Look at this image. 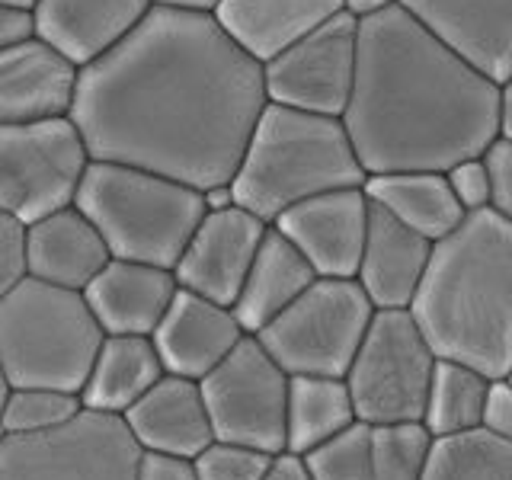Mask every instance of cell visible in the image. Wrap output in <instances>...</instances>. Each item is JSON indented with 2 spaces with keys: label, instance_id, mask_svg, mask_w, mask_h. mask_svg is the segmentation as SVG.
Segmentation results:
<instances>
[{
  "label": "cell",
  "instance_id": "6da1fadb",
  "mask_svg": "<svg viewBox=\"0 0 512 480\" xmlns=\"http://www.w3.org/2000/svg\"><path fill=\"white\" fill-rule=\"evenodd\" d=\"M266 103L263 64L215 13L154 4L132 36L80 68L71 119L93 160L205 192L234 180Z\"/></svg>",
  "mask_w": 512,
  "mask_h": 480
},
{
  "label": "cell",
  "instance_id": "7a4b0ae2",
  "mask_svg": "<svg viewBox=\"0 0 512 480\" xmlns=\"http://www.w3.org/2000/svg\"><path fill=\"white\" fill-rule=\"evenodd\" d=\"M503 87L391 4L359 23L343 125L365 173L448 170L500 135Z\"/></svg>",
  "mask_w": 512,
  "mask_h": 480
},
{
  "label": "cell",
  "instance_id": "3957f363",
  "mask_svg": "<svg viewBox=\"0 0 512 480\" xmlns=\"http://www.w3.org/2000/svg\"><path fill=\"white\" fill-rule=\"evenodd\" d=\"M410 314L439 359L506 378L512 372V221L480 208L436 240Z\"/></svg>",
  "mask_w": 512,
  "mask_h": 480
},
{
  "label": "cell",
  "instance_id": "277c9868",
  "mask_svg": "<svg viewBox=\"0 0 512 480\" xmlns=\"http://www.w3.org/2000/svg\"><path fill=\"white\" fill-rule=\"evenodd\" d=\"M343 119L266 103L234 173V199L266 224L320 192L365 186Z\"/></svg>",
  "mask_w": 512,
  "mask_h": 480
},
{
  "label": "cell",
  "instance_id": "5b68a950",
  "mask_svg": "<svg viewBox=\"0 0 512 480\" xmlns=\"http://www.w3.org/2000/svg\"><path fill=\"white\" fill-rule=\"evenodd\" d=\"M74 205L96 224L112 256L164 269L176 266L208 212L199 189L112 160H90Z\"/></svg>",
  "mask_w": 512,
  "mask_h": 480
},
{
  "label": "cell",
  "instance_id": "8992f818",
  "mask_svg": "<svg viewBox=\"0 0 512 480\" xmlns=\"http://www.w3.org/2000/svg\"><path fill=\"white\" fill-rule=\"evenodd\" d=\"M103 340L84 292L26 276L0 298V362L10 388L80 394Z\"/></svg>",
  "mask_w": 512,
  "mask_h": 480
},
{
  "label": "cell",
  "instance_id": "52a82bcc",
  "mask_svg": "<svg viewBox=\"0 0 512 480\" xmlns=\"http://www.w3.org/2000/svg\"><path fill=\"white\" fill-rule=\"evenodd\" d=\"M436 362V349L410 308L375 311L346 372L356 420L368 426L423 423Z\"/></svg>",
  "mask_w": 512,
  "mask_h": 480
},
{
  "label": "cell",
  "instance_id": "ba28073f",
  "mask_svg": "<svg viewBox=\"0 0 512 480\" xmlns=\"http://www.w3.org/2000/svg\"><path fill=\"white\" fill-rule=\"evenodd\" d=\"M372 317L375 304L356 279L317 276L253 336L288 375L346 378Z\"/></svg>",
  "mask_w": 512,
  "mask_h": 480
},
{
  "label": "cell",
  "instance_id": "9c48e42d",
  "mask_svg": "<svg viewBox=\"0 0 512 480\" xmlns=\"http://www.w3.org/2000/svg\"><path fill=\"white\" fill-rule=\"evenodd\" d=\"M138 461L125 416L90 407L61 426L0 439V480H135Z\"/></svg>",
  "mask_w": 512,
  "mask_h": 480
},
{
  "label": "cell",
  "instance_id": "30bf717a",
  "mask_svg": "<svg viewBox=\"0 0 512 480\" xmlns=\"http://www.w3.org/2000/svg\"><path fill=\"white\" fill-rule=\"evenodd\" d=\"M90 160L71 116L0 125V212L32 224L74 205Z\"/></svg>",
  "mask_w": 512,
  "mask_h": 480
},
{
  "label": "cell",
  "instance_id": "8fae6325",
  "mask_svg": "<svg viewBox=\"0 0 512 480\" xmlns=\"http://www.w3.org/2000/svg\"><path fill=\"white\" fill-rule=\"evenodd\" d=\"M288 378L292 375L269 356L266 346L253 333H247L199 381L208 416H212L215 439L240 442L269 455L282 452Z\"/></svg>",
  "mask_w": 512,
  "mask_h": 480
},
{
  "label": "cell",
  "instance_id": "7c38bea8",
  "mask_svg": "<svg viewBox=\"0 0 512 480\" xmlns=\"http://www.w3.org/2000/svg\"><path fill=\"white\" fill-rule=\"evenodd\" d=\"M359 61V23L346 10L263 64L269 103L343 119Z\"/></svg>",
  "mask_w": 512,
  "mask_h": 480
},
{
  "label": "cell",
  "instance_id": "4fadbf2b",
  "mask_svg": "<svg viewBox=\"0 0 512 480\" xmlns=\"http://www.w3.org/2000/svg\"><path fill=\"white\" fill-rule=\"evenodd\" d=\"M269 224L240 205L205 212L183 256L173 266L180 288L234 308Z\"/></svg>",
  "mask_w": 512,
  "mask_h": 480
},
{
  "label": "cell",
  "instance_id": "5bb4252c",
  "mask_svg": "<svg viewBox=\"0 0 512 480\" xmlns=\"http://www.w3.org/2000/svg\"><path fill=\"white\" fill-rule=\"evenodd\" d=\"M272 228L292 240L317 276L356 279L368 228V196L362 186L320 192L285 208Z\"/></svg>",
  "mask_w": 512,
  "mask_h": 480
},
{
  "label": "cell",
  "instance_id": "9a60e30c",
  "mask_svg": "<svg viewBox=\"0 0 512 480\" xmlns=\"http://www.w3.org/2000/svg\"><path fill=\"white\" fill-rule=\"evenodd\" d=\"M80 64L42 36L0 48V125L71 116Z\"/></svg>",
  "mask_w": 512,
  "mask_h": 480
},
{
  "label": "cell",
  "instance_id": "2e32d148",
  "mask_svg": "<svg viewBox=\"0 0 512 480\" xmlns=\"http://www.w3.org/2000/svg\"><path fill=\"white\" fill-rule=\"evenodd\" d=\"M397 4L500 87L512 77V0H397Z\"/></svg>",
  "mask_w": 512,
  "mask_h": 480
},
{
  "label": "cell",
  "instance_id": "e0dca14e",
  "mask_svg": "<svg viewBox=\"0 0 512 480\" xmlns=\"http://www.w3.org/2000/svg\"><path fill=\"white\" fill-rule=\"evenodd\" d=\"M244 336L234 308L180 288L151 340L167 375L202 381Z\"/></svg>",
  "mask_w": 512,
  "mask_h": 480
},
{
  "label": "cell",
  "instance_id": "ac0fdd59",
  "mask_svg": "<svg viewBox=\"0 0 512 480\" xmlns=\"http://www.w3.org/2000/svg\"><path fill=\"white\" fill-rule=\"evenodd\" d=\"M432 256V240L368 199V228L356 282L381 308H410Z\"/></svg>",
  "mask_w": 512,
  "mask_h": 480
},
{
  "label": "cell",
  "instance_id": "d6986e66",
  "mask_svg": "<svg viewBox=\"0 0 512 480\" xmlns=\"http://www.w3.org/2000/svg\"><path fill=\"white\" fill-rule=\"evenodd\" d=\"M176 292L180 282L173 269L112 256L100 276L84 288V298L106 333L151 336Z\"/></svg>",
  "mask_w": 512,
  "mask_h": 480
},
{
  "label": "cell",
  "instance_id": "ffe728a7",
  "mask_svg": "<svg viewBox=\"0 0 512 480\" xmlns=\"http://www.w3.org/2000/svg\"><path fill=\"white\" fill-rule=\"evenodd\" d=\"M154 0H39L36 36L52 42L74 64L103 58L151 13Z\"/></svg>",
  "mask_w": 512,
  "mask_h": 480
},
{
  "label": "cell",
  "instance_id": "44dd1931",
  "mask_svg": "<svg viewBox=\"0 0 512 480\" xmlns=\"http://www.w3.org/2000/svg\"><path fill=\"white\" fill-rule=\"evenodd\" d=\"M112 260L103 234L77 205L26 224V272L61 288H84Z\"/></svg>",
  "mask_w": 512,
  "mask_h": 480
},
{
  "label": "cell",
  "instance_id": "7402d4cb",
  "mask_svg": "<svg viewBox=\"0 0 512 480\" xmlns=\"http://www.w3.org/2000/svg\"><path fill=\"white\" fill-rule=\"evenodd\" d=\"M141 448L196 458L205 445L215 442L212 416H208L199 381L183 375H164L138 404L125 413Z\"/></svg>",
  "mask_w": 512,
  "mask_h": 480
},
{
  "label": "cell",
  "instance_id": "603a6c76",
  "mask_svg": "<svg viewBox=\"0 0 512 480\" xmlns=\"http://www.w3.org/2000/svg\"><path fill=\"white\" fill-rule=\"evenodd\" d=\"M343 10V0H221L215 20L260 64Z\"/></svg>",
  "mask_w": 512,
  "mask_h": 480
},
{
  "label": "cell",
  "instance_id": "cb8c5ba5",
  "mask_svg": "<svg viewBox=\"0 0 512 480\" xmlns=\"http://www.w3.org/2000/svg\"><path fill=\"white\" fill-rule=\"evenodd\" d=\"M317 279L314 266L304 260L301 250L282 231L269 224L253 266L244 279V288L234 301V314L244 333H260L269 320H276L304 288Z\"/></svg>",
  "mask_w": 512,
  "mask_h": 480
},
{
  "label": "cell",
  "instance_id": "d4e9b609",
  "mask_svg": "<svg viewBox=\"0 0 512 480\" xmlns=\"http://www.w3.org/2000/svg\"><path fill=\"white\" fill-rule=\"evenodd\" d=\"M164 375V362H160L151 336L106 333L84 388H80V404L125 416Z\"/></svg>",
  "mask_w": 512,
  "mask_h": 480
},
{
  "label": "cell",
  "instance_id": "484cf974",
  "mask_svg": "<svg viewBox=\"0 0 512 480\" xmlns=\"http://www.w3.org/2000/svg\"><path fill=\"white\" fill-rule=\"evenodd\" d=\"M365 196L388 208L394 218L429 237L432 244L452 234L464 221V208L448 186L445 170H391L368 173Z\"/></svg>",
  "mask_w": 512,
  "mask_h": 480
},
{
  "label": "cell",
  "instance_id": "4316f807",
  "mask_svg": "<svg viewBox=\"0 0 512 480\" xmlns=\"http://www.w3.org/2000/svg\"><path fill=\"white\" fill-rule=\"evenodd\" d=\"M356 423L346 378L327 375H292L288 378V416H285V448L308 455L336 432Z\"/></svg>",
  "mask_w": 512,
  "mask_h": 480
},
{
  "label": "cell",
  "instance_id": "83f0119b",
  "mask_svg": "<svg viewBox=\"0 0 512 480\" xmlns=\"http://www.w3.org/2000/svg\"><path fill=\"white\" fill-rule=\"evenodd\" d=\"M490 381L493 378H487L484 372H477L471 365L455 362V359H439L436 372H432V384H429L423 426L436 439L480 429Z\"/></svg>",
  "mask_w": 512,
  "mask_h": 480
},
{
  "label": "cell",
  "instance_id": "f1b7e54d",
  "mask_svg": "<svg viewBox=\"0 0 512 480\" xmlns=\"http://www.w3.org/2000/svg\"><path fill=\"white\" fill-rule=\"evenodd\" d=\"M423 480H512V442L487 429L432 442Z\"/></svg>",
  "mask_w": 512,
  "mask_h": 480
},
{
  "label": "cell",
  "instance_id": "f546056e",
  "mask_svg": "<svg viewBox=\"0 0 512 480\" xmlns=\"http://www.w3.org/2000/svg\"><path fill=\"white\" fill-rule=\"evenodd\" d=\"M432 442L423 423L372 426V480H423Z\"/></svg>",
  "mask_w": 512,
  "mask_h": 480
},
{
  "label": "cell",
  "instance_id": "4dcf8cb0",
  "mask_svg": "<svg viewBox=\"0 0 512 480\" xmlns=\"http://www.w3.org/2000/svg\"><path fill=\"white\" fill-rule=\"evenodd\" d=\"M308 468L314 480H372V426L356 420L324 445L311 448Z\"/></svg>",
  "mask_w": 512,
  "mask_h": 480
},
{
  "label": "cell",
  "instance_id": "1f68e13d",
  "mask_svg": "<svg viewBox=\"0 0 512 480\" xmlns=\"http://www.w3.org/2000/svg\"><path fill=\"white\" fill-rule=\"evenodd\" d=\"M84 407L80 394L55 388H10V397L0 410V423L7 432H42L61 426Z\"/></svg>",
  "mask_w": 512,
  "mask_h": 480
},
{
  "label": "cell",
  "instance_id": "d6a6232c",
  "mask_svg": "<svg viewBox=\"0 0 512 480\" xmlns=\"http://www.w3.org/2000/svg\"><path fill=\"white\" fill-rule=\"evenodd\" d=\"M269 458L272 455L260 452V448L215 439L192 461H196L199 480H263Z\"/></svg>",
  "mask_w": 512,
  "mask_h": 480
},
{
  "label": "cell",
  "instance_id": "836d02e7",
  "mask_svg": "<svg viewBox=\"0 0 512 480\" xmlns=\"http://www.w3.org/2000/svg\"><path fill=\"white\" fill-rule=\"evenodd\" d=\"M445 176H448V186H452L455 199L461 202L464 212H480V208H490L493 183H490V170L484 164V154L458 160V164H452L445 170Z\"/></svg>",
  "mask_w": 512,
  "mask_h": 480
},
{
  "label": "cell",
  "instance_id": "e575fe53",
  "mask_svg": "<svg viewBox=\"0 0 512 480\" xmlns=\"http://www.w3.org/2000/svg\"><path fill=\"white\" fill-rule=\"evenodd\" d=\"M26 276V224L0 212V298Z\"/></svg>",
  "mask_w": 512,
  "mask_h": 480
},
{
  "label": "cell",
  "instance_id": "d590c367",
  "mask_svg": "<svg viewBox=\"0 0 512 480\" xmlns=\"http://www.w3.org/2000/svg\"><path fill=\"white\" fill-rule=\"evenodd\" d=\"M484 164L493 183L490 208L500 212L506 221H512V138L509 135H496L490 141V148L484 151Z\"/></svg>",
  "mask_w": 512,
  "mask_h": 480
},
{
  "label": "cell",
  "instance_id": "8d00e7d4",
  "mask_svg": "<svg viewBox=\"0 0 512 480\" xmlns=\"http://www.w3.org/2000/svg\"><path fill=\"white\" fill-rule=\"evenodd\" d=\"M135 480H199V471H196V461L186 455L148 452V448H141Z\"/></svg>",
  "mask_w": 512,
  "mask_h": 480
},
{
  "label": "cell",
  "instance_id": "74e56055",
  "mask_svg": "<svg viewBox=\"0 0 512 480\" xmlns=\"http://www.w3.org/2000/svg\"><path fill=\"white\" fill-rule=\"evenodd\" d=\"M480 429H487V432H493V436L512 442V384L506 378L490 381Z\"/></svg>",
  "mask_w": 512,
  "mask_h": 480
},
{
  "label": "cell",
  "instance_id": "f35d334b",
  "mask_svg": "<svg viewBox=\"0 0 512 480\" xmlns=\"http://www.w3.org/2000/svg\"><path fill=\"white\" fill-rule=\"evenodd\" d=\"M36 36V16L29 10H16L0 4V48H10L16 42H26Z\"/></svg>",
  "mask_w": 512,
  "mask_h": 480
},
{
  "label": "cell",
  "instance_id": "ab89813d",
  "mask_svg": "<svg viewBox=\"0 0 512 480\" xmlns=\"http://www.w3.org/2000/svg\"><path fill=\"white\" fill-rule=\"evenodd\" d=\"M263 480H314V474L308 468V461H304V455L282 448V452L269 458V468H266Z\"/></svg>",
  "mask_w": 512,
  "mask_h": 480
},
{
  "label": "cell",
  "instance_id": "60d3db41",
  "mask_svg": "<svg viewBox=\"0 0 512 480\" xmlns=\"http://www.w3.org/2000/svg\"><path fill=\"white\" fill-rule=\"evenodd\" d=\"M391 4H397V0H343V10L356 23H365V20H372V16L384 13Z\"/></svg>",
  "mask_w": 512,
  "mask_h": 480
},
{
  "label": "cell",
  "instance_id": "b9f144b4",
  "mask_svg": "<svg viewBox=\"0 0 512 480\" xmlns=\"http://www.w3.org/2000/svg\"><path fill=\"white\" fill-rule=\"evenodd\" d=\"M202 199H205V208H208V212H221V208L237 205V199H234V186H231V183H221V186L205 189V192H202Z\"/></svg>",
  "mask_w": 512,
  "mask_h": 480
},
{
  "label": "cell",
  "instance_id": "7bdbcfd3",
  "mask_svg": "<svg viewBox=\"0 0 512 480\" xmlns=\"http://www.w3.org/2000/svg\"><path fill=\"white\" fill-rule=\"evenodd\" d=\"M160 7H176V10H199V13H215L221 0H154Z\"/></svg>",
  "mask_w": 512,
  "mask_h": 480
},
{
  "label": "cell",
  "instance_id": "ee69618b",
  "mask_svg": "<svg viewBox=\"0 0 512 480\" xmlns=\"http://www.w3.org/2000/svg\"><path fill=\"white\" fill-rule=\"evenodd\" d=\"M500 135L512 138V77L503 84V109H500Z\"/></svg>",
  "mask_w": 512,
  "mask_h": 480
},
{
  "label": "cell",
  "instance_id": "f6af8a7d",
  "mask_svg": "<svg viewBox=\"0 0 512 480\" xmlns=\"http://www.w3.org/2000/svg\"><path fill=\"white\" fill-rule=\"evenodd\" d=\"M7 397H10V378H7V372H4V362H0V410H4Z\"/></svg>",
  "mask_w": 512,
  "mask_h": 480
},
{
  "label": "cell",
  "instance_id": "bcb514c9",
  "mask_svg": "<svg viewBox=\"0 0 512 480\" xmlns=\"http://www.w3.org/2000/svg\"><path fill=\"white\" fill-rule=\"evenodd\" d=\"M0 4H4V7H16V10H36V4H39V0H0Z\"/></svg>",
  "mask_w": 512,
  "mask_h": 480
},
{
  "label": "cell",
  "instance_id": "7dc6e473",
  "mask_svg": "<svg viewBox=\"0 0 512 480\" xmlns=\"http://www.w3.org/2000/svg\"><path fill=\"white\" fill-rule=\"evenodd\" d=\"M7 436V429H4V423H0V439H4Z\"/></svg>",
  "mask_w": 512,
  "mask_h": 480
},
{
  "label": "cell",
  "instance_id": "c3c4849f",
  "mask_svg": "<svg viewBox=\"0 0 512 480\" xmlns=\"http://www.w3.org/2000/svg\"><path fill=\"white\" fill-rule=\"evenodd\" d=\"M506 381H509V384H512V372H509V375H506Z\"/></svg>",
  "mask_w": 512,
  "mask_h": 480
}]
</instances>
